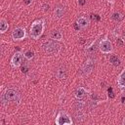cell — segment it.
<instances>
[{"mask_svg":"<svg viewBox=\"0 0 125 125\" xmlns=\"http://www.w3.org/2000/svg\"><path fill=\"white\" fill-rule=\"evenodd\" d=\"M49 36H50V38L52 40H55V41H61V40H62V33L60 30H57V29L52 30L50 32Z\"/></svg>","mask_w":125,"mask_h":125,"instance_id":"obj_13","label":"cell"},{"mask_svg":"<svg viewBox=\"0 0 125 125\" xmlns=\"http://www.w3.org/2000/svg\"><path fill=\"white\" fill-rule=\"evenodd\" d=\"M122 124H123V125H125V117H124V118H123V120H122Z\"/></svg>","mask_w":125,"mask_h":125,"instance_id":"obj_29","label":"cell"},{"mask_svg":"<svg viewBox=\"0 0 125 125\" xmlns=\"http://www.w3.org/2000/svg\"><path fill=\"white\" fill-rule=\"evenodd\" d=\"M99 49H100L101 53H103V54H111L113 52L112 43L106 37L104 38V39H102L100 41V43H99Z\"/></svg>","mask_w":125,"mask_h":125,"instance_id":"obj_5","label":"cell"},{"mask_svg":"<svg viewBox=\"0 0 125 125\" xmlns=\"http://www.w3.org/2000/svg\"><path fill=\"white\" fill-rule=\"evenodd\" d=\"M108 3H110V4H113L114 2H115V0H106Z\"/></svg>","mask_w":125,"mask_h":125,"instance_id":"obj_28","label":"cell"},{"mask_svg":"<svg viewBox=\"0 0 125 125\" xmlns=\"http://www.w3.org/2000/svg\"><path fill=\"white\" fill-rule=\"evenodd\" d=\"M41 47H42L43 52L47 55H50V56H56L61 51V45L56 43L55 40L47 41V42L43 43Z\"/></svg>","mask_w":125,"mask_h":125,"instance_id":"obj_3","label":"cell"},{"mask_svg":"<svg viewBox=\"0 0 125 125\" xmlns=\"http://www.w3.org/2000/svg\"><path fill=\"white\" fill-rule=\"evenodd\" d=\"M94 67H95V62H94V60H92V59L86 60V62H84V64L81 67V73H82V75H84V76L89 75L93 71Z\"/></svg>","mask_w":125,"mask_h":125,"instance_id":"obj_7","label":"cell"},{"mask_svg":"<svg viewBox=\"0 0 125 125\" xmlns=\"http://www.w3.org/2000/svg\"><path fill=\"white\" fill-rule=\"evenodd\" d=\"M55 123L57 125H72L73 121H72V118L69 116V114L66 111L61 110L55 119Z\"/></svg>","mask_w":125,"mask_h":125,"instance_id":"obj_4","label":"cell"},{"mask_svg":"<svg viewBox=\"0 0 125 125\" xmlns=\"http://www.w3.org/2000/svg\"><path fill=\"white\" fill-rule=\"evenodd\" d=\"M108 60H109V62H110L112 65H114V66H119L120 63H121L120 59H119L116 55H114V54H110Z\"/></svg>","mask_w":125,"mask_h":125,"instance_id":"obj_15","label":"cell"},{"mask_svg":"<svg viewBox=\"0 0 125 125\" xmlns=\"http://www.w3.org/2000/svg\"><path fill=\"white\" fill-rule=\"evenodd\" d=\"M9 28V24H8V21H6V19L2 18L0 20V32L1 33H5Z\"/></svg>","mask_w":125,"mask_h":125,"instance_id":"obj_16","label":"cell"},{"mask_svg":"<svg viewBox=\"0 0 125 125\" xmlns=\"http://www.w3.org/2000/svg\"><path fill=\"white\" fill-rule=\"evenodd\" d=\"M23 57H24L27 61L32 60V59L34 58V51H33V50H31V49L26 50V51L23 53Z\"/></svg>","mask_w":125,"mask_h":125,"instance_id":"obj_18","label":"cell"},{"mask_svg":"<svg viewBox=\"0 0 125 125\" xmlns=\"http://www.w3.org/2000/svg\"><path fill=\"white\" fill-rule=\"evenodd\" d=\"M116 84H117V87L121 91L125 90V67L123 68V70L117 76V78H116Z\"/></svg>","mask_w":125,"mask_h":125,"instance_id":"obj_9","label":"cell"},{"mask_svg":"<svg viewBox=\"0 0 125 125\" xmlns=\"http://www.w3.org/2000/svg\"><path fill=\"white\" fill-rule=\"evenodd\" d=\"M49 9H50V6H49V4H46V3H44L43 5H42V10H43V12H48L49 11Z\"/></svg>","mask_w":125,"mask_h":125,"instance_id":"obj_21","label":"cell"},{"mask_svg":"<svg viewBox=\"0 0 125 125\" xmlns=\"http://www.w3.org/2000/svg\"><path fill=\"white\" fill-rule=\"evenodd\" d=\"M56 76L60 80L65 79V77H66V68H65L64 65L59 66V68L57 69V72H56Z\"/></svg>","mask_w":125,"mask_h":125,"instance_id":"obj_11","label":"cell"},{"mask_svg":"<svg viewBox=\"0 0 125 125\" xmlns=\"http://www.w3.org/2000/svg\"><path fill=\"white\" fill-rule=\"evenodd\" d=\"M74 27H75V29H76V30H79V29H81V28L79 27V25L77 24V22H76V21L74 22Z\"/></svg>","mask_w":125,"mask_h":125,"instance_id":"obj_26","label":"cell"},{"mask_svg":"<svg viewBox=\"0 0 125 125\" xmlns=\"http://www.w3.org/2000/svg\"><path fill=\"white\" fill-rule=\"evenodd\" d=\"M84 107H85V103L82 102V101H79L77 99V101L74 103L73 104V108L74 110H84Z\"/></svg>","mask_w":125,"mask_h":125,"instance_id":"obj_17","label":"cell"},{"mask_svg":"<svg viewBox=\"0 0 125 125\" xmlns=\"http://www.w3.org/2000/svg\"><path fill=\"white\" fill-rule=\"evenodd\" d=\"M121 19H122V15H121L119 12H114V13L111 15V20H112L113 21H115V22L120 21Z\"/></svg>","mask_w":125,"mask_h":125,"instance_id":"obj_19","label":"cell"},{"mask_svg":"<svg viewBox=\"0 0 125 125\" xmlns=\"http://www.w3.org/2000/svg\"><path fill=\"white\" fill-rule=\"evenodd\" d=\"M64 8L62 6H58L54 9V12H53V16H54V19L56 20H60L63 17L64 15Z\"/></svg>","mask_w":125,"mask_h":125,"instance_id":"obj_10","label":"cell"},{"mask_svg":"<svg viewBox=\"0 0 125 125\" xmlns=\"http://www.w3.org/2000/svg\"><path fill=\"white\" fill-rule=\"evenodd\" d=\"M21 62H22V54L21 52H16L13 55L12 59H11V65H12V67L17 68V67H19L21 64Z\"/></svg>","mask_w":125,"mask_h":125,"instance_id":"obj_8","label":"cell"},{"mask_svg":"<svg viewBox=\"0 0 125 125\" xmlns=\"http://www.w3.org/2000/svg\"><path fill=\"white\" fill-rule=\"evenodd\" d=\"M1 104L3 105H7L9 103H17L19 104L21 102V94L17 89L9 88L6 89L0 97Z\"/></svg>","mask_w":125,"mask_h":125,"instance_id":"obj_1","label":"cell"},{"mask_svg":"<svg viewBox=\"0 0 125 125\" xmlns=\"http://www.w3.org/2000/svg\"><path fill=\"white\" fill-rule=\"evenodd\" d=\"M45 29V21L43 19L40 20H36L31 23L30 26V30H29V35L32 39H39Z\"/></svg>","mask_w":125,"mask_h":125,"instance_id":"obj_2","label":"cell"},{"mask_svg":"<svg viewBox=\"0 0 125 125\" xmlns=\"http://www.w3.org/2000/svg\"><path fill=\"white\" fill-rule=\"evenodd\" d=\"M26 37V30L24 27L19 26L13 29L12 31V39L14 41H21Z\"/></svg>","mask_w":125,"mask_h":125,"instance_id":"obj_6","label":"cell"},{"mask_svg":"<svg viewBox=\"0 0 125 125\" xmlns=\"http://www.w3.org/2000/svg\"><path fill=\"white\" fill-rule=\"evenodd\" d=\"M85 4H86V0H78V5L84 6Z\"/></svg>","mask_w":125,"mask_h":125,"instance_id":"obj_24","label":"cell"},{"mask_svg":"<svg viewBox=\"0 0 125 125\" xmlns=\"http://www.w3.org/2000/svg\"><path fill=\"white\" fill-rule=\"evenodd\" d=\"M87 92H88V91H87L84 87H78V88L75 90V92H74V96H75L76 99L81 100V99H83V98L85 97V95H86Z\"/></svg>","mask_w":125,"mask_h":125,"instance_id":"obj_14","label":"cell"},{"mask_svg":"<svg viewBox=\"0 0 125 125\" xmlns=\"http://www.w3.org/2000/svg\"><path fill=\"white\" fill-rule=\"evenodd\" d=\"M23 3H24L26 6H28V5L31 4V0H23Z\"/></svg>","mask_w":125,"mask_h":125,"instance_id":"obj_25","label":"cell"},{"mask_svg":"<svg viewBox=\"0 0 125 125\" xmlns=\"http://www.w3.org/2000/svg\"><path fill=\"white\" fill-rule=\"evenodd\" d=\"M76 22H77V24L79 25V27H80L81 29L87 28L88 25H89V23H90L89 20H88L86 17H80V18H78L77 21H76Z\"/></svg>","mask_w":125,"mask_h":125,"instance_id":"obj_12","label":"cell"},{"mask_svg":"<svg viewBox=\"0 0 125 125\" xmlns=\"http://www.w3.org/2000/svg\"><path fill=\"white\" fill-rule=\"evenodd\" d=\"M121 103H122V104L125 103V96H122V98H121Z\"/></svg>","mask_w":125,"mask_h":125,"instance_id":"obj_27","label":"cell"},{"mask_svg":"<svg viewBox=\"0 0 125 125\" xmlns=\"http://www.w3.org/2000/svg\"><path fill=\"white\" fill-rule=\"evenodd\" d=\"M27 71H28V66L24 64V65L21 67V72H22V73H26Z\"/></svg>","mask_w":125,"mask_h":125,"instance_id":"obj_23","label":"cell"},{"mask_svg":"<svg viewBox=\"0 0 125 125\" xmlns=\"http://www.w3.org/2000/svg\"><path fill=\"white\" fill-rule=\"evenodd\" d=\"M116 43H117V45L120 46V47H122V46L124 45V42H123V40H122L121 38H117V39H116Z\"/></svg>","mask_w":125,"mask_h":125,"instance_id":"obj_22","label":"cell"},{"mask_svg":"<svg viewBox=\"0 0 125 125\" xmlns=\"http://www.w3.org/2000/svg\"><path fill=\"white\" fill-rule=\"evenodd\" d=\"M107 93H108V98H109V99H114L115 95H114V93H113V91H112V88H111V87H109V88H108Z\"/></svg>","mask_w":125,"mask_h":125,"instance_id":"obj_20","label":"cell"}]
</instances>
